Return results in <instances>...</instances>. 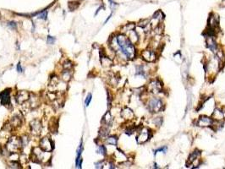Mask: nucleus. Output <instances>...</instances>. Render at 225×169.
<instances>
[{"mask_svg": "<svg viewBox=\"0 0 225 169\" xmlns=\"http://www.w3.org/2000/svg\"><path fill=\"white\" fill-rule=\"evenodd\" d=\"M200 155V151L199 150H196V151H194L193 153L190 155V157H189V161H191V162H193L196 159H197L198 156Z\"/></svg>", "mask_w": 225, "mask_h": 169, "instance_id": "16", "label": "nucleus"}, {"mask_svg": "<svg viewBox=\"0 0 225 169\" xmlns=\"http://www.w3.org/2000/svg\"><path fill=\"white\" fill-rule=\"evenodd\" d=\"M108 1H109V3H110V6L112 8H114V7H115V6L117 5V4H116L115 2H114L113 0H108Z\"/></svg>", "mask_w": 225, "mask_h": 169, "instance_id": "25", "label": "nucleus"}, {"mask_svg": "<svg viewBox=\"0 0 225 169\" xmlns=\"http://www.w3.org/2000/svg\"><path fill=\"white\" fill-rule=\"evenodd\" d=\"M103 119H104V121H105L106 123H107V124H109V123H112V117H111V115L109 113H107L106 115L104 116Z\"/></svg>", "mask_w": 225, "mask_h": 169, "instance_id": "17", "label": "nucleus"}, {"mask_svg": "<svg viewBox=\"0 0 225 169\" xmlns=\"http://www.w3.org/2000/svg\"><path fill=\"white\" fill-rule=\"evenodd\" d=\"M95 165H96V168H103V163L101 161L95 163Z\"/></svg>", "mask_w": 225, "mask_h": 169, "instance_id": "24", "label": "nucleus"}, {"mask_svg": "<svg viewBox=\"0 0 225 169\" xmlns=\"http://www.w3.org/2000/svg\"><path fill=\"white\" fill-rule=\"evenodd\" d=\"M150 138V130L148 129H143L141 131H140L138 136L136 138V140L138 144H142L147 141Z\"/></svg>", "mask_w": 225, "mask_h": 169, "instance_id": "3", "label": "nucleus"}, {"mask_svg": "<svg viewBox=\"0 0 225 169\" xmlns=\"http://www.w3.org/2000/svg\"><path fill=\"white\" fill-rule=\"evenodd\" d=\"M117 45L121 50L122 53L127 59H132L135 56V49L133 43L124 35H118L116 37Z\"/></svg>", "mask_w": 225, "mask_h": 169, "instance_id": "1", "label": "nucleus"}, {"mask_svg": "<svg viewBox=\"0 0 225 169\" xmlns=\"http://www.w3.org/2000/svg\"><path fill=\"white\" fill-rule=\"evenodd\" d=\"M18 102L19 103H22L25 101H26L28 99V93L26 91H20L18 96Z\"/></svg>", "mask_w": 225, "mask_h": 169, "instance_id": "10", "label": "nucleus"}, {"mask_svg": "<svg viewBox=\"0 0 225 169\" xmlns=\"http://www.w3.org/2000/svg\"><path fill=\"white\" fill-rule=\"evenodd\" d=\"M162 108V102L159 98L152 99L149 102V110L152 113H158Z\"/></svg>", "mask_w": 225, "mask_h": 169, "instance_id": "2", "label": "nucleus"}, {"mask_svg": "<svg viewBox=\"0 0 225 169\" xmlns=\"http://www.w3.org/2000/svg\"><path fill=\"white\" fill-rule=\"evenodd\" d=\"M40 145L42 149L45 150V151H51L53 150V146H52L51 141L49 140L48 138H43L41 142H40Z\"/></svg>", "mask_w": 225, "mask_h": 169, "instance_id": "6", "label": "nucleus"}, {"mask_svg": "<svg viewBox=\"0 0 225 169\" xmlns=\"http://www.w3.org/2000/svg\"><path fill=\"white\" fill-rule=\"evenodd\" d=\"M97 152L100 154H102V155H103V156H105V155H106V152H107L106 147H105L104 146H99L98 150H97Z\"/></svg>", "mask_w": 225, "mask_h": 169, "instance_id": "18", "label": "nucleus"}, {"mask_svg": "<svg viewBox=\"0 0 225 169\" xmlns=\"http://www.w3.org/2000/svg\"><path fill=\"white\" fill-rule=\"evenodd\" d=\"M55 37H53V36H51V35H47V42L48 44H53L55 42Z\"/></svg>", "mask_w": 225, "mask_h": 169, "instance_id": "20", "label": "nucleus"}, {"mask_svg": "<svg viewBox=\"0 0 225 169\" xmlns=\"http://www.w3.org/2000/svg\"><path fill=\"white\" fill-rule=\"evenodd\" d=\"M16 69H17V71L19 72V73H22L24 71V69H22V67H21V64H20V63H19L18 64H17V67H16Z\"/></svg>", "mask_w": 225, "mask_h": 169, "instance_id": "23", "label": "nucleus"}, {"mask_svg": "<svg viewBox=\"0 0 225 169\" xmlns=\"http://www.w3.org/2000/svg\"><path fill=\"white\" fill-rule=\"evenodd\" d=\"M197 124L201 127H208L213 124V119L205 116H201L198 120Z\"/></svg>", "mask_w": 225, "mask_h": 169, "instance_id": "8", "label": "nucleus"}, {"mask_svg": "<svg viewBox=\"0 0 225 169\" xmlns=\"http://www.w3.org/2000/svg\"><path fill=\"white\" fill-rule=\"evenodd\" d=\"M32 131H34L35 133H39L41 131V124L39 122L36 121V124H35V121L32 123Z\"/></svg>", "mask_w": 225, "mask_h": 169, "instance_id": "13", "label": "nucleus"}, {"mask_svg": "<svg viewBox=\"0 0 225 169\" xmlns=\"http://www.w3.org/2000/svg\"><path fill=\"white\" fill-rule=\"evenodd\" d=\"M142 57L147 62H153L156 59L155 52L152 50H145L142 52Z\"/></svg>", "mask_w": 225, "mask_h": 169, "instance_id": "7", "label": "nucleus"}, {"mask_svg": "<svg viewBox=\"0 0 225 169\" xmlns=\"http://www.w3.org/2000/svg\"><path fill=\"white\" fill-rule=\"evenodd\" d=\"M9 93H10V89H6L4 91L0 93V100H1V104L2 105H8L10 102L9 99Z\"/></svg>", "mask_w": 225, "mask_h": 169, "instance_id": "4", "label": "nucleus"}, {"mask_svg": "<svg viewBox=\"0 0 225 169\" xmlns=\"http://www.w3.org/2000/svg\"><path fill=\"white\" fill-rule=\"evenodd\" d=\"M162 90V85L158 81V79L152 80L149 85V90L152 93H158Z\"/></svg>", "mask_w": 225, "mask_h": 169, "instance_id": "5", "label": "nucleus"}, {"mask_svg": "<svg viewBox=\"0 0 225 169\" xmlns=\"http://www.w3.org/2000/svg\"><path fill=\"white\" fill-rule=\"evenodd\" d=\"M122 116L125 118H130L133 117V113H132V111L130 110V109L126 108V109H124V110L123 111Z\"/></svg>", "mask_w": 225, "mask_h": 169, "instance_id": "11", "label": "nucleus"}, {"mask_svg": "<svg viewBox=\"0 0 225 169\" xmlns=\"http://www.w3.org/2000/svg\"><path fill=\"white\" fill-rule=\"evenodd\" d=\"M167 147H162V148H159V149L156 150H155V152H154V155H156L157 152H159V151H162V153H166V151H167Z\"/></svg>", "mask_w": 225, "mask_h": 169, "instance_id": "22", "label": "nucleus"}, {"mask_svg": "<svg viewBox=\"0 0 225 169\" xmlns=\"http://www.w3.org/2000/svg\"><path fill=\"white\" fill-rule=\"evenodd\" d=\"M37 18L38 19H41V20H46L47 18V11L45 9V10H43L42 12L38 13V15H37Z\"/></svg>", "mask_w": 225, "mask_h": 169, "instance_id": "15", "label": "nucleus"}, {"mask_svg": "<svg viewBox=\"0 0 225 169\" xmlns=\"http://www.w3.org/2000/svg\"><path fill=\"white\" fill-rule=\"evenodd\" d=\"M8 26L9 28H11V29L15 30L16 28H17V24H16L15 21H10V22H9L8 23Z\"/></svg>", "mask_w": 225, "mask_h": 169, "instance_id": "21", "label": "nucleus"}, {"mask_svg": "<svg viewBox=\"0 0 225 169\" xmlns=\"http://www.w3.org/2000/svg\"><path fill=\"white\" fill-rule=\"evenodd\" d=\"M117 141H118V139L116 136H111V137L107 138V143L109 145H113V146H115L117 144Z\"/></svg>", "mask_w": 225, "mask_h": 169, "instance_id": "14", "label": "nucleus"}, {"mask_svg": "<svg viewBox=\"0 0 225 169\" xmlns=\"http://www.w3.org/2000/svg\"><path fill=\"white\" fill-rule=\"evenodd\" d=\"M91 98H92V96H91V93H89V94L87 95L86 100H85V106H89V104H90V102H91Z\"/></svg>", "mask_w": 225, "mask_h": 169, "instance_id": "19", "label": "nucleus"}, {"mask_svg": "<svg viewBox=\"0 0 225 169\" xmlns=\"http://www.w3.org/2000/svg\"><path fill=\"white\" fill-rule=\"evenodd\" d=\"M213 118H215V119H222L223 118V113L222 112H220L218 109H216L213 114Z\"/></svg>", "mask_w": 225, "mask_h": 169, "instance_id": "12", "label": "nucleus"}, {"mask_svg": "<svg viewBox=\"0 0 225 169\" xmlns=\"http://www.w3.org/2000/svg\"><path fill=\"white\" fill-rule=\"evenodd\" d=\"M206 42L207 47H209L211 50H213V51L215 52L216 48H217V44H216V42H215V40L213 38V35H206Z\"/></svg>", "mask_w": 225, "mask_h": 169, "instance_id": "9", "label": "nucleus"}]
</instances>
